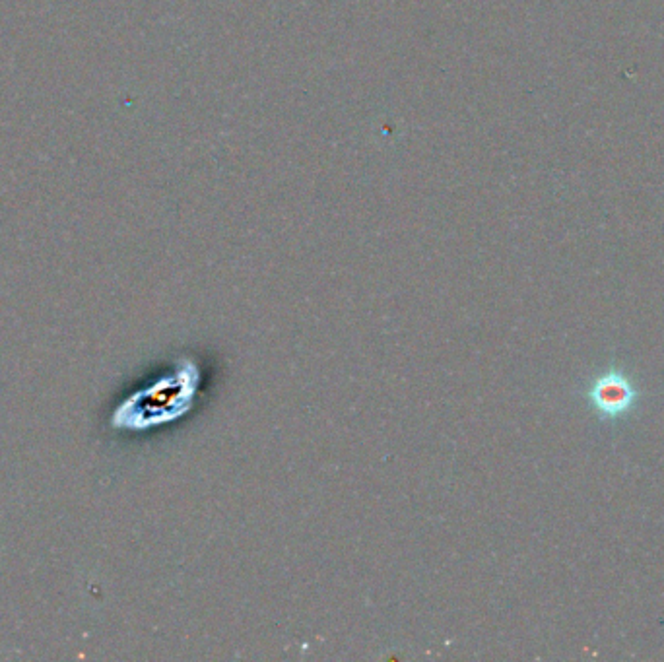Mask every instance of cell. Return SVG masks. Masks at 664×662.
I'll use <instances>...</instances> for the list:
<instances>
[{"instance_id": "6da1fadb", "label": "cell", "mask_w": 664, "mask_h": 662, "mask_svg": "<svg viewBox=\"0 0 664 662\" xmlns=\"http://www.w3.org/2000/svg\"><path fill=\"white\" fill-rule=\"evenodd\" d=\"M187 381L185 385H175L173 379L158 381L154 387L146 389L140 395L129 398L119 406L111 424L117 428H144L152 424H160L179 416L181 402H187L195 393Z\"/></svg>"}, {"instance_id": "7a4b0ae2", "label": "cell", "mask_w": 664, "mask_h": 662, "mask_svg": "<svg viewBox=\"0 0 664 662\" xmlns=\"http://www.w3.org/2000/svg\"><path fill=\"white\" fill-rule=\"evenodd\" d=\"M587 397L602 418L616 420L630 412L639 391L622 371H608L591 385Z\"/></svg>"}]
</instances>
